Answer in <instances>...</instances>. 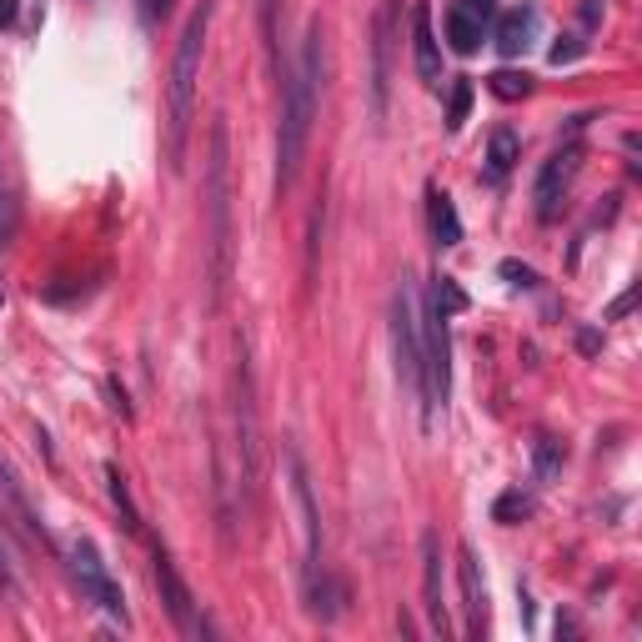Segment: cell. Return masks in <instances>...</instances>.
<instances>
[{
    "instance_id": "6da1fadb",
    "label": "cell",
    "mask_w": 642,
    "mask_h": 642,
    "mask_svg": "<svg viewBox=\"0 0 642 642\" xmlns=\"http://www.w3.org/2000/svg\"><path fill=\"white\" fill-rule=\"evenodd\" d=\"M321 81H327V31H321V21H311L301 41V61L286 76V106H281V136H276V191H286L301 171L311 121L321 106Z\"/></svg>"
},
{
    "instance_id": "7a4b0ae2",
    "label": "cell",
    "mask_w": 642,
    "mask_h": 642,
    "mask_svg": "<svg viewBox=\"0 0 642 642\" xmlns=\"http://www.w3.org/2000/svg\"><path fill=\"white\" fill-rule=\"evenodd\" d=\"M211 0L191 11V21L181 26V41H176V61H171V111H166V161L171 171L186 166V141H191V111H196V76H201V46H206V31H211Z\"/></svg>"
},
{
    "instance_id": "3957f363",
    "label": "cell",
    "mask_w": 642,
    "mask_h": 642,
    "mask_svg": "<svg viewBox=\"0 0 642 642\" xmlns=\"http://www.w3.org/2000/svg\"><path fill=\"white\" fill-rule=\"evenodd\" d=\"M206 211H211V306H221L231 286V131L226 121L211 126Z\"/></svg>"
},
{
    "instance_id": "277c9868",
    "label": "cell",
    "mask_w": 642,
    "mask_h": 642,
    "mask_svg": "<svg viewBox=\"0 0 642 642\" xmlns=\"http://www.w3.org/2000/svg\"><path fill=\"white\" fill-rule=\"evenodd\" d=\"M417 321H422V387H417V402H422V427H432L437 412L447 407V392H452V337H447L452 316L427 291Z\"/></svg>"
},
{
    "instance_id": "5b68a950",
    "label": "cell",
    "mask_w": 642,
    "mask_h": 642,
    "mask_svg": "<svg viewBox=\"0 0 642 642\" xmlns=\"http://www.w3.org/2000/svg\"><path fill=\"white\" fill-rule=\"evenodd\" d=\"M392 347H397V377L417 397V387H422V321H417V291L407 276L392 291Z\"/></svg>"
},
{
    "instance_id": "8992f818",
    "label": "cell",
    "mask_w": 642,
    "mask_h": 642,
    "mask_svg": "<svg viewBox=\"0 0 642 642\" xmlns=\"http://www.w3.org/2000/svg\"><path fill=\"white\" fill-rule=\"evenodd\" d=\"M236 447H241V487L246 497H256V477H261V427H256V382H251V357L246 342L236 352Z\"/></svg>"
},
{
    "instance_id": "52a82bcc",
    "label": "cell",
    "mask_w": 642,
    "mask_h": 642,
    "mask_svg": "<svg viewBox=\"0 0 642 642\" xmlns=\"http://www.w3.org/2000/svg\"><path fill=\"white\" fill-rule=\"evenodd\" d=\"M151 572H156V592H161V602H166V612H171L176 632H181V637L206 642V637H211V622L201 617V602L191 597V587L181 582V572H176V562H171V552H166L161 542L151 547Z\"/></svg>"
},
{
    "instance_id": "ba28073f",
    "label": "cell",
    "mask_w": 642,
    "mask_h": 642,
    "mask_svg": "<svg viewBox=\"0 0 642 642\" xmlns=\"http://www.w3.org/2000/svg\"><path fill=\"white\" fill-rule=\"evenodd\" d=\"M71 572H76L81 592H86L101 612H111L116 622H126V597H121V587L111 582V572H106V562H101V552H96L91 537H81V542L71 547Z\"/></svg>"
},
{
    "instance_id": "9c48e42d",
    "label": "cell",
    "mask_w": 642,
    "mask_h": 642,
    "mask_svg": "<svg viewBox=\"0 0 642 642\" xmlns=\"http://www.w3.org/2000/svg\"><path fill=\"white\" fill-rule=\"evenodd\" d=\"M397 11H402V0H382V11H377V21H372V111H377V116H387V101H392Z\"/></svg>"
},
{
    "instance_id": "30bf717a",
    "label": "cell",
    "mask_w": 642,
    "mask_h": 642,
    "mask_svg": "<svg viewBox=\"0 0 642 642\" xmlns=\"http://www.w3.org/2000/svg\"><path fill=\"white\" fill-rule=\"evenodd\" d=\"M286 472H291V497H296V512H301V557H306V577L321 567V512H316V497H311V477H306V462L296 447H286Z\"/></svg>"
},
{
    "instance_id": "8fae6325",
    "label": "cell",
    "mask_w": 642,
    "mask_h": 642,
    "mask_svg": "<svg viewBox=\"0 0 642 642\" xmlns=\"http://www.w3.org/2000/svg\"><path fill=\"white\" fill-rule=\"evenodd\" d=\"M577 141H567L562 151H552L547 161H542V171H537V216L542 221H557V211H562V196H567V186H572V176H577Z\"/></svg>"
},
{
    "instance_id": "7c38bea8",
    "label": "cell",
    "mask_w": 642,
    "mask_h": 642,
    "mask_svg": "<svg viewBox=\"0 0 642 642\" xmlns=\"http://www.w3.org/2000/svg\"><path fill=\"white\" fill-rule=\"evenodd\" d=\"M457 582H462V612H467V637L477 642L487 632V582H482V567H477V552L462 542L457 547Z\"/></svg>"
},
{
    "instance_id": "4fadbf2b",
    "label": "cell",
    "mask_w": 642,
    "mask_h": 642,
    "mask_svg": "<svg viewBox=\"0 0 642 642\" xmlns=\"http://www.w3.org/2000/svg\"><path fill=\"white\" fill-rule=\"evenodd\" d=\"M422 607L437 637H452V617L442 602V552H437V532H422Z\"/></svg>"
},
{
    "instance_id": "5bb4252c",
    "label": "cell",
    "mask_w": 642,
    "mask_h": 642,
    "mask_svg": "<svg viewBox=\"0 0 642 642\" xmlns=\"http://www.w3.org/2000/svg\"><path fill=\"white\" fill-rule=\"evenodd\" d=\"M412 61H417V76H422V86H442V41H437V31H432V11L422 6H412Z\"/></svg>"
},
{
    "instance_id": "9a60e30c",
    "label": "cell",
    "mask_w": 642,
    "mask_h": 642,
    "mask_svg": "<svg viewBox=\"0 0 642 642\" xmlns=\"http://www.w3.org/2000/svg\"><path fill=\"white\" fill-rule=\"evenodd\" d=\"M306 602H311V617L337 622V617H342V602H347V587H342L327 567H316V572L306 577Z\"/></svg>"
},
{
    "instance_id": "2e32d148",
    "label": "cell",
    "mask_w": 642,
    "mask_h": 642,
    "mask_svg": "<svg viewBox=\"0 0 642 642\" xmlns=\"http://www.w3.org/2000/svg\"><path fill=\"white\" fill-rule=\"evenodd\" d=\"M532 31H537V11L532 6H517V11H507L502 21H497V51L512 61V56H522L527 46H532Z\"/></svg>"
},
{
    "instance_id": "e0dca14e",
    "label": "cell",
    "mask_w": 642,
    "mask_h": 642,
    "mask_svg": "<svg viewBox=\"0 0 642 642\" xmlns=\"http://www.w3.org/2000/svg\"><path fill=\"white\" fill-rule=\"evenodd\" d=\"M427 221H432V241L447 251V246H462V216H457V206H452V196L447 191H427Z\"/></svg>"
},
{
    "instance_id": "ac0fdd59",
    "label": "cell",
    "mask_w": 642,
    "mask_h": 642,
    "mask_svg": "<svg viewBox=\"0 0 642 642\" xmlns=\"http://www.w3.org/2000/svg\"><path fill=\"white\" fill-rule=\"evenodd\" d=\"M482 31H487V26H482L472 11H462V6L447 11V41H452L457 56H477V51H482Z\"/></svg>"
},
{
    "instance_id": "d6986e66",
    "label": "cell",
    "mask_w": 642,
    "mask_h": 642,
    "mask_svg": "<svg viewBox=\"0 0 642 642\" xmlns=\"http://www.w3.org/2000/svg\"><path fill=\"white\" fill-rule=\"evenodd\" d=\"M517 156H522L517 131H512V126H497V131H492V141H487V171H492V181H502V176L517 166Z\"/></svg>"
},
{
    "instance_id": "ffe728a7",
    "label": "cell",
    "mask_w": 642,
    "mask_h": 642,
    "mask_svg": "<svg viewBox=\"0 0 642 642\" xmlns=\"http://www.w3.org/2000/svg\"><path fill=\"white\" fill-rule=\"evenodd\" d=\"M106 487H111V502H116V512H121V527H126L131 537H146V522H141V512H136V502H131V487H126L121 467H106Z\"/></svg>"
},
{
    "instance_id": "44dd1931",
    "label": "cell",
    "mask_w": 642,
    "mask_h": 642,
    "mask_svg": "<svg viewBox=\"0 0 642 642\" xmlns=\"http://www.w3.org/2000/svg\"><path fill=\"white\" fill-rule=\"evenodd\" d=\"M487 91H492L497 101H522V96L532 91V76H527V71H497V76H487Z\"/></svg>"
},
{
    "instance_id": "7402d4cb",
    "label": "cell",
    "mask_w": 642,
    "mask_h": 642,
    "mask_svg": "<svg viewBox=\"0 0 642 642\" xmlns=\"http://www.w3.org/2000/svg\"><path fill=\"white\" fill-rule=\"evenodd\" d=\"M532 467H537V482H552V477H557V467H562V447H557L552 437H537V447H532Z\"/></svg>"
},
{
    "instance_id": "603a6c76",
    "label": "cell",
    "mask_w": 642,
    "mask_h": 642,
    "mask_svg": "<svg viewBox=\"0 0 642 642\" xmlns=\"http://www.w3.org/2000/svg\"><path fill=\"white\" fill-rule=\"evenodd\" d=\"M432 296H437V306H442L447 316H462V311H467V291H462L452 276H437V281H432Z\"/></svg>"
},
{
    "instance_id": "cb8c5ba5",
    "label": "cell",
    "mask_w": 642,
    "mask_h": 642,
    "mask_svg": "<svg viewBox=\"0 0 642 642\" xmlns=\"http://www.w3.org/2000/svg\"><path fill=\"white\" fill-rule=\"evenodd\" d=\"M472 111V81H452V101H447V131H462Z\"/></svg>"
},
{
    "instance_id": "d4e9b609",
    "label": "cell",
    "mask_w": 642,
    "mask_h": 642,
    "mask_svg": "<svg viewBox=\"0 0 642 642\" xmlns=\"http://www.w3.org/2000/svg\"><path fill=\"white\" fill-rule=\"evenodd\" d=\"M527 512H532V497H527V492H502V497H497V507H492V517H497V522H522Z\"/></svg>"
},
{
    "instance_id": "484cf974",
    "label": "cell",
    "mask_w": 642,
    "mask_h": 642,
    "mask_svg": "<svg viewBox=\"0 0 642 642\" xmlns=\"http://www.w3.org/2000/svg\"><path fill=\"white\" fill-rule=\"evenodd\" d=\"M582 51H587V46H582L577 36H562V41L552 46V66H572V61H577Z\"/></svg>"
},
{
    "instance_id": "4316f807",
    "label": "cell",
    "mask_w": 642,
    "mask_h": 642,
    "mask_svg": "<svg viewBox=\"0 0 642 642\" xmlns=\"http://www.w3.org/2000/svg\"><path fill=\"white\" fill-rule=\"evenodd\" d=\"M502 276H507L512 286H522V291H527V286H537V276H532V266H522V261H502Z\"/></svg>"
},
{
    "instance_id": "83f0119b",
    "label": "cell",
    "mask_w": 642,
    "mask_h": 642,
    "mask_svg": "<svg viewBox=\"0 0 642 642\" xmlns=\"http://www.w3.org/2000/svg\"><path fill=\"white\" fill-rule=\"evenodd\" d=\"M136 6H141V21H146V26H156V21H166L171 0H136Z\"/></svg>"
},
{
    "instance_id": "f1b7e54d",
    "label": "cell",
    "mask_w": 642,
    "mask_h": 642,
    "mask_svg": "<svg viewBox=\"0 0 642 642\" xmlns=\"http://www.w3.org/2000/svg\"><path fill=\"white\" fill-rule=\"evenodd\" d=\"M457 6H462V11H472V16L482 21V26H487V21L497 16V6H492V0H457Z\"/></svg>"
},
{
    "instance_id": "f546056e",
    "label": "cell",
    "mask_w": 642,
    "mask_h": 642,
    "mask_svg": "<svg viewBox=\"0 0 642 642\" xmlns=\"http://www.w3.org/2000/svg\"><path fill=\"white\" fill-rule=\"evenodd\" d=\"M106 392H111V402H116V412H121V417H126V422H131V417H136V412H131V402H126V387H121V382H116V377H111V382H106Z\"/></svg>"
},
{
    "instance_id": "4dcf8cb0",
    "label": "cell",
    "mask_w": 642,
    "mask_h": 642,
    "mask_svg": "<svg viewBox=\"0 0 642 642\" xmlns=\"http://www.w3.org/2000/svg\"><path fill=\"white\" fill-rule=\"evenodd\" d=\"M632 301H637V291H622V296L612 301V311H607V316H627V311H632Z\"/></svg>"
},
{
    "instance_id": "1f68e13d",
    "label": "cell",
    "mask_w": 642,
    "mask_h": 642,
    "mask_svg": "<svg viewBox=\"0 0 642 642\" xmlns=\"http://www.w3.org/2000/svg\"><path fill=\"white\" fill-rule=\"evenodd\" d=\"M16 11H21L16 0H0V26H16Z\"/></svg>"
},
{
    "instance_id": "d6a6232c",
    "label": "cell",
    "mask_w": 642,
    "mask_h": 642,
    "mask_svg": "<svg viewBox=\"0 0 642 642\" xmlns=\"http://www.w3.org/2000/svg\"><path fill=\"white\" fill-rule=\"evenodd\" d=\"M577 347H582V352H597L602 342H597V332H582V337H577Z\"/></svg>"
},
{
    "instance_id": "836d02e7",
    "label": "cell",
    "mask_w": 642,
    "mask_h": 642,
    "mask_svg": "<svg viewBox=\"0 0 642 642\" xmlns=\"http://www.w3.org/2000/svg\"><path fill=\"white\" fill-rule=\"evenodd\" d=\"M0 236H6V196H0Z\"/></svg>"
},
{
    "instance_id": "e575fe53",
    "label": "cell",
    "mask_w": 642,
    "mask_h": 642,
    "mask_svg": "<svg viewBox=\"0 0 642 642\" xmlns=\"http://www.w3.org/2000/svg\"><path fill=\"white\" fill-rule=\"evenodd\" d=\"M0 587H6V567H0Z\"/></svg>"
}]
</instances>
